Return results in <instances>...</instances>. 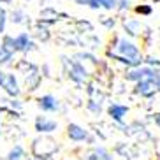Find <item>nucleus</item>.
I'll return each mask as SVG.
<instances>
[{"instance_id":"obj_1","label":"nucleus","mask_w":160,"mask_h":160,"mask_svg":"<svg viewBox=\"0 0 160 160\" xmlns=\"http://www.w3.org/2000/svg\"><path fill=\"white\" fill-rule=\"evenodd\" d=\"M114 49H116L118 55H111L109 53V57H113L120 63H125L128 67H136V65H141L142 62H144L137 44L128 41L127 37H118L116 44H114Z\"/></svg>"},{"instance_id":"obj_2","label":"nucleus","mask_w":160,"mask_h":160,"mask_svg":"<svg viewBox=\"0 0 160 160\" xmlns=\"http://www.w3.org/2000/svg\"><path fill=\"white\" fill-rule=\"evenodd\" d=\"M158 72V69H155L153 65H136V67H130L125 74V79L132 81V83H137L141 79H153L155 81V76Z\"/></svg>"},{"instance_id":"obj_3","label":"nucleus","mask_w":160,"mask_h":160,"mask_svg":"<svg viewBox=\"0 0 160 160\" xmlns=\"http://www.w3.org/2000/svg\"><path fill=\"white\" fill-rule=\"evenodd\" d=\"M63 63L67 67V76L74 83H85L88 79V71L81 62H69V58H63Z\"/></svg>"},{"instance_id":"obj_4","label":"nucleus","mask_w":160,"mask_h":160,"mask_svg":"<svg viewBox=\"0 0 160 160\" xmlns=\"http://www.w3.org/2000/svg\"><path fill=\"white\" fill-rule=\"evenodd\" d=\"M67 137L72 142H86V141H93V137L90 136V132L85 127H81L78 123H69L67 125Z\"/></svg>"},{"instance_id":"obj_5","label":"nucleus","mask_w":160,"mask_h":160,"mask_svg":"<svg viewBox=\"0 0 160 160\" xmlns=\"http://www.w3.org/2000/svg\"><path fill=\"white\" fill-rule=\"evenodd\" d=\"M0 88L4 90L5 93L9 97H18L21 93V88H19V83H18V78H16L12 72H5L4 79L0 83Z\"/></svg>"},{"instance_id":"obj_6","label":"nucleus","mask_w":160,"mask_h":160,"mask_svg":"<svg viewBox=\"0 0 160 160\" xmlns=\"http://www.w3.org/2000/svg\"><path fill=\"white\" fill-rule=\"evenodd\" d=\"M78 5H86L90 9H104V11H113L118 9V2L120 0H74Z\"/></svg>"},{"instance_id":"obj_7","label":"nucleus","mask_w":160,"mask_h":160,"mask_svg":"<svg viewBox=\"0 0 160 160\" xmlns=\"http://www.w3.org/2000/svg\"><path fill=\"white\" fill-rule=\"evenodd\" d=\"M33 127H35V132H39V134H53V132L58 130V122L48 116H37L33 122Z\"/></svg>"},{"instance_id":"obj_8","label":"nucleus","mask_w":160,"mask_h":160,"mask_svg":"<svg viewBox=\"0 0 160 160\" xmlns=\"http://www.w3.org/2000/svg\"><path fill=\"white\" fill-rule=\"evenodd\" d=\"M14 48L16 53H28L35 48V42H33L32 35L28 32H21L14 37Z\"/></svg>"},{"instance_id":"obj_9","label":"nucleus","mask_w":160,"mask_h":160,"mask_svg":"<svg viewBox=\"0 0 160 160\" xmlns=\"http://www.w3.org/2000/svg\"><path fill=\"white\" fill-rule=\"evenodd\" d=\"M37 106H39V109H41L42 113H57L58 109H60L58 99L51 93H46V95H42V97H39Z\"/></svg>"},{"instance_id":"obj_10","label":"nucleus","mask_w":160,"mask_h":160,"mask_svg":"<svg viewBox=\"0 0 160 160\" xmlns=\"http://www.w3.org/2000/svg\"><path fill=\"white\" fill-rule=\"evenodd\" d=\"M157 85H155V81L153 79H141V81H137L136 83V88H134V92H136L137 95H141V97H153L157 92Z\"/></svg>"},{"instance_id":"obj_11","label":"nucleus","mask_w":160,"mask_h":160,"mask_svg":"<svg viewBox=\"0 0 160 160\" xmlns=\"http://www.w3.org/2000/svg\"><path fill=\"white\" fill-rule=\"evenodd\" d=\"M108 114H109V118H111L113 122L123 123L125 116L128 114V108H127V106H123V104H109Z\"/></svg>"},{"instance_id":"obj_12","label":"nucleus","mask_w":160,"mask_h":160,"mask_svg":"<svg viewBox=\"0 0 160 160\" xmlns=\"http://www.w3.org/2000/svg\"><path fill=\"white\" fill-rule=\"evenodd\" d=\"M25 148L21 144H14V148H11L9 153L5 155V160H23L25 158Z\"/></svg>"},{"instance_id":"obj_13","label":"nucleus","mask_w":160,"mask_h":160,"mask_svg":"<svg viewBox=\"0 0 160 160\" xmlns=\"http://www.w3.org/2000/svg\"><path fill=\"white\" fill-rule=\"evenodd\" d=\"M27 12H25L23 9H14V11H11V14H9V19L12 21L14 25H21L27 21Z\"/></svg>"},{"instance_id":"obj_14","label":"nucleus","mask_w":160,"mask_h":160,"mask_svg":"<svg viewBox=\"0 0 160 160\" xmlns=\"http://www.w3.org/2000/svg\"><path fill=\"white\" fill-rule=\"evenodd\" d=\"M0 46L4 48V49H7V51H11V53H16L14 37H12V35H4V37H2V42H0Z\"/></svg>"},{"instance_id":"obj_15","label":"nucleus","mask_w":160,"mask_h":160,"mask_svg":"<svg viewBox=\"0 0 160 160\" xmlns=\"http://www.w3.org/2000/svg\"><path fill=\"white\" fill-rule=\"evenodd\" d=\"M125 28L130 35H137L139 33V21L137 19H132V21H125Z\"/></svg>"},{"instance_id":"obj_16","label":"nucleus","mask_w":160,"mask_h":160,"mask_svg":"<svg viewBox=\"0 0 160 160\" xmlns=\"http://www.w3.org/2000/svg\"><path fill=\"white\" fill-rule=\"evenodd\" d=\"M12 57H14V53L7 51V49H4V48L0 46V65H4V63H9V62L12 60Z\"/></svg>"},{"instance_id":"obj_17","label":"nucleus","mask_w":160,"mask_h":160,"mask_svg":"<svg viewBox=\"0 0 160 160\" xmlns=\"http://www.w3.org/2000/svg\"><path fill=\"white\" fill-rule=\"evenodd\" d=\"M86 108H88V111H92L93 114H100V111H102V104L97 102V100H88Z\"/></svg>"},{"instance_id":"obj_18","label":"nucleus","mask_w":160,"mask_h":160,"mask_svg":"<svg viewBox=\"0 0 160 160\" xmlns=\"http://www.w3.org/2000/svg\"><path fill=\"white\" fill-rule=\"evenodd\" d=\"M136 12L141 16H150L151 12H153V9H151V5L148 4H141V5H136Z\"/></svg>"},{"instance_id":"obj_19","label":"nucleus","mask_w":160,"mask_h":160,"mask_svg":"<svg viewBox=\"0 0 160 160\" xmlns=\"http://www.w3.org/2000/svg\"><path fill=\"white\" fill-rule=\"evenodd\" d=\"M5 23H7V18H0V35L5 32Z\"/></svg>"},{"instance_id":"obj_20","label":"nucleus","mask_w":160,"mask_h":160,"mask_svg":"<svg viewBox=\"0 0 160 160\" xmlns=\"http://www.w3.org/2000/svg\"><path fill=\"white\" fill-rule=\"evenodd\" d=\"M155 85H157V88L160 90V69H158V72H157V76H155Z\"/></svg>"},{"instance_id":"obj_21","label":"nucleus","mask_w":160,"mask_h":160,"mask_svg":"<svg viewBox=\"0 0 160 160\" xmlns=\"http://www.w3.org/2000/svg\"><path fill=\"white\" fill-rule=\"evenodd\" d=\"M153 120H155V125L160 128V113H155V116H153Z\"/></svg>"},{"instance_id":"obj_22","label":"nucleus","mask_w":160,"mask_h":160,"mask_svg":"<svg viewBox=\"0 0 160 160\" xmlns=\"http://www.w3.org/2000/svg\"><path fill=\"white\" fill-rule=\"evenodd\" d=\"M4 76H5V72L0 69V83H2V79H4Z\"/></svg>"},{"instance_id":"obj_23","label":"nucleus","mask_w":160,"mask_h":160,"mask_svg":"<svg viewBox=\"0 0 160 160\" xmlns=\"http://www.w3.org/2000/svg\"><path fill=\"white\" fill-rule=\"evenodd\" d=\"M0 4H12V0H0Z\"/></svg>"},{"instance_id":"obj_24","label":"nucleus","mask_w":160,"mask_h":160,"mask_svg":"<svg viewBox=\"0 0 160 160\" xmlns=\"http://www.w3.org/2000/svg\"><path fill=\"white\" fill-rule=\"evenodd\" d=\"M0 137H2V127H0Z\"/></svg>"},{"instance_id":"obj_25","label":"nucleus","mask_w":160,"mask_h":160,"mask_svg":"<svg viewBox=\"0 0 160 160\" xmlns=\"http://www.w3.org/2000/svg\"><path fill=\"white\" fill-rule=\"evenodd\" d=\"M41 2H49V0H41Z\"/></svg>"},{"instance_id":"obj_26","label":"nucleus","mask_w":160,"mask_h":160,"mask_svg":"<svg viewBox=\"0 0 160 160\" xmlns=\"http://www.w3.org/2000/svg\"><path fill=\"white\" fill-rule=\"evenodd\" d=\"M28 160H35V158H28Z\"/></svg>"},{"instance_id":"obj_27","label":"nucleus","mask_w":160,"mask_h":160,"mask_svg":"<svg viewBox=\"0 0 160 160\" xmlns=\"http://www.w3.org/2000/svg\"><path fill=\"white\" fill-rule=\"evenodd\" d=\"M4 160H5V158H4Z\"/></svg>"}]
</instances>
